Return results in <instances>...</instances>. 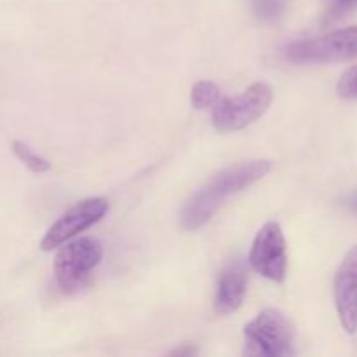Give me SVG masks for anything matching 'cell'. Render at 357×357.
<instances>
[{
  "label": "cell",
  "instance_id": "cell-15",
  "mask_svg": "<svg viewBox=\"0 0 357 357\" xmlns=\"http://www.w3.org/2000/svg\"><path fill=\"white\" fill-rule=\"evenodd\" d=\"M344 204L349 211H352L354 215H357V190H354L352 194H349L347 197H345Z\"/></svg>",
  "mask_w": 357,
  "mask_h": 357
},
{
  "label": "cell",
  "instance_id": "cell-12",
  "mask_svg": "<svg viewBox=\"0 0 357 357\" xmlns=\"http://www.w3.org/2000/svg\"><path fill=\"white\" fill-rule=\"evenodd\" d=\"M251 6L258 20L272 23L284 14L288 0H251Z\"/></svg>",
  "mask_w": 357,
  "mask_h": 357
},
{
  "label": "cell",
  "instance_id": "cell-11",
  "mask_svg": "<svg viewBox=\"0 0 357 357\" xmlns=\"http://www.w3.org/2000/svg\"><path fill=\"white\" fill-rule=\"evenodd\" d=\"M220 100V87L211 80H199L194 84L190 93L192 107L197 110H204V108L213 107L216 101Z\"/></svg>",
  "mask_w": 357,
  "mask_h": 357
},
{
  "label": "cell",
  "instance_id": "cell-2",
  "mask_svg": "<svg viewBox=\"0 0 357 357\" xmlns=\"http://www.w3.org/2000/svg\"><path fill=\"white\" fill-rule=\"evenodd\" d=\"M244 352L258 357L295 354V326L275 309H265L244 326Z\"/></svg>",
  "mask_w": 357,
  "mask_h": 357
},
{
  "label": "cell",
  "instance_id": "cell-7",
  "mask_svg": "<svg viewBox=\"0 0 357 357\" xmlns=\"http://www.w3.org/2000/svg\"><path fill=\"white\" fill-rule=\"evenodd\" d=\"M108 211V201L103 197H91L77 202L75 206L63 213L54 223L47 229L42 237L40 248L44 251H52L73 239L84 230L96 225Z\"/></svg>",
  "mask_w": 357,
  "mask_h": 357
},
{
  "label": "cell",
  "instance_id": "cell-3",
  "mask_svg": "<svg viewBox=\"0 0 357 357\" xmlns=\"http://www.w3.org/2000/svg\"><path fill=\"white\" fill-rule=\"evenodd\" d=\"M274 91L267 82H255L237 96L222 98L213 105V126L220 132L241 131L253 124L271 107Z\"/></svg>",
  "mask_w": 357,
  "mask_h": 357
},
{
  "label": "cell",
  "instance_id": "cell-1",
  "mask_svg": "<svg viewBox=\"0 0 357 357\" xmlns=\"http://www.w3.org/2000/svg\"><path fill=\"white\" fill-rule=\"evenodd\" d=\"M271 169V160L255 159L234 164L216 173L187 199L180 213V227L185 232H195L204 227L227 199L260 181Z\"/></svg>",
  "mask_w": 357,
  "mask_h": 357
},
{
  "label": "cell",
  "instance_id": "cell-14",
  "mask_svg": "<svg viewBox=\"0 0 357 357\" xmlns=\"http://www.w3.org/2000/svg\"><path fill=\"white\" fill-rule=\"evenodd\" d=\"M197 354V347L194 344H181L180 347H176L174 351L169 352V356H178V357H190Z\"/></svg>",
  "mask_w": 357,
  "mask_h": 357
},
{
  "label": "cell",
  "instance_id": "cell-5",
  "mask_svg": "<svg viewBox=\"0 0 357 357\" xmlns=\"http://www.w3.org/2000/svg\"><path fill=\"white\" fill-rule=\"evenodd\" d=\"M286 61L295 65L347 61L357 58V26L342 28L323 37L291 42L282 51Z\"/></svg>",
  "mask_w": 357,
  "mask_h": 357
},
{
  "label": "cell",
  "instance_id": "cell-10",
  "mask_svg": "<svg viewBox=\"0 0 357 357\" xmlns=\"http://www.w3.org/2000/svg\"><path fill=\"white\" fill-rule=\"evenodd\" d=\"M10 150H13L14 155H16L17 159H20L21 162H23L24 166L31 171V173L42 174V173H47V171L51 169V162H49L45 157L38 155L37 152H33V150H31L26 143L13 142Z\"/></svg>",
  "mask_w": 357,
  "mask_h": 357
},
{
  "label": "cell",
  "instance_id": "cell-9",
  "mask_svg": "<svg viewBox=\"0 0 357 357\" xmlns=\"http://www.w3.org/2000/svg\"><path fill=\"white\" fill-rule=\"evenodd\" d=\"M248 289V268L246 261L237 258L230 261L220 274L216 284L215 312L227 316L241 309Z\"/></svg>",
  "mask_w": 357,
  "mask_h": 357
},
{
  "label": "cell",
  "instance_id": "cell-6",
  "mask_svg": "<svg viewBox=\"0 0 357 357\" xmlns=\"http://www.w3.org/2000/svg\"><path fill=\"white\" fill-rule=\"evenodd\" d=\"M251 268L272 282H284L288 274V251L281 225L278 222H267L260 230L251 246L248 257Z\"/></svg>",
  "mask_w": 357,
  "mask_h": 357
},
{
  "label": "cell",
  "instance_id": "cell-8",
  "mask_svg": "<svg viewBox=\"0 0 357 357\" xmlns=\"http://www.w3.org/2000/svg\"><path fill=\"white\" fill-rule=\"evenodd\" d=\"M335 307L342 328L349 335L357 331V244L342 260L333 281Z\"/></svg>",
  "mask_w": 357,
  "mask_h": 357
},
{
  "label": "cell",
  "instance_id": "cell-4",
  "mask_svg": "<svg viewBox=\"0 0 357 357\" xmlns=\"http://www.w3.org/2000/svg\"><path fill=\"white\" fill-rule=\"evenodd\" d=\"M103 260V244L93 237H80L61 244L54 258V275L63 293H75Z\"/></svg>",
  "mask_w": 357,
  "mask_h": 357
},
{
  "label": "cell",
  "instance_id": "cell-16",
  "mask_svg": "<svg viewBox=\"0 0 357 357\" xmlns=\"http://www.w3.org/2000/svg\"><path fill=\"white\" fill-rule=\"evenodd\" d=\"M337 3V9L340 10H349L357 7V0H333Z\"/></svg>",
  "mask_w": 357,
  "mask_h": 357
},
{
  "label": "cell",
  "instance_id": "cell-13",
  "mask_svg": "<svg viewBox=\"0 0 357 357\" xmlns=\"http://www.w3.org/2000/svg\"><path fill=\"white\" fill-rule=\"evenodd\" d=\"M337 94L344 100H357V66H351L342 73L337 84Z\"/></svg>",
  "mask_w": 357,
  "mask_h": 357
}]
</instances>
